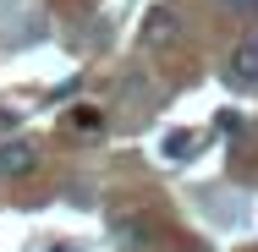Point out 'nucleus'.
I'll return each instance as SVG.
<instances>
[{
  "label": "nucleus",
  "instance_id": "1",
  "mask_svg": "<svg viewBox=\"0 0 258 252\" xmlns=\"http://www.w3.org/2000/svg\"><path fill=\"white\" fill-rule=\"evenodd\" d=\"M225 77H231V88H242V94H253V88H258V39H247V44L231 50Z\"/></svg>",
  "mask_w": 258,
  "mask_h": 252
},
{
  "label": "nucleus",
  "instance_id": "2",
  "mask_svg": "<svg viewBox=\"0 0 258 252\" xmlns=\"http://www.w3.org/2000/svg\"><path fill=\"white\" fill-rule=\"evenodd\" d=\"M33 164H39V153H33V143H22V137L0 143V176H6V181H22V176H28Z\"/></svg>",
  "mask_w": 258,
  "mask_h": 252
},
{
  "label": "nucleus",
  "instance_id": "3",
  "mask_svg": "<svg viewBox=\"0 0 258 252\" xmlns=\"http://www.w3.org/2000/svg\"><path fill=\"white\" fill-rule=\"evenodd\" d=\"M66 126H72L77 137H99V132H104V115H99V110H88V104H77V110L66 115Z\"/></svg>",
  "mask_w": 258,
  "mask_h": 252
},
{
  "label": "nucleus",
  "instance_id": "4",
  "mask_svg": "<svg viewBox=\"0 0 258 252\" xmlns=\"http://www.w3.org/2000/svg\"><path fill=\"white\" fill-rule=\"evenodd\" d=\"M115 241H121V252H143V241H149V219H121Z\"/></svg>",
  "mask_w": 258,
  "mask_h": 252
},
{
  "label": "nucleus",
  "instance_id": "5",
  "mask_svg": "<svg viewBox=\"0 0 258 252\" xmlns=\"http://www.w3.org/2000/svg\"><path fill=\"white\" fill-rule=\"evenodd\" d=\"M192 148H198L192 132H165V137H159V153H165V159H187Z\"/></svg>",
  "mask_w": 258,
  "mask_h": 252
},
{
  "label": "nucleus",
  "instance_id": "6",
  "mask_svg": "<svg viewBox=\"0 0 258 252\" xmlns=\"http://www.w3.org/2000/svg\"><path fill=\"white\" fill-rule=\"evenodd\" d=\"M165 33H176V17L170 11H149V44H159Z\"/></svg>",
  "mask_w": 258,
  "mask_h": 252
},
{
  "label": "nucleus",
  "instance_id": "7",
  "mask_svg": "<svg viewBox=\"0 0 258 252\" xmlns=\"http://www.w3.org/2000/svg\"><path fill=\"white\" fill-rule=\"evenodd\" d=\"M225 6H231V11H253L258 0H225Z\"/></svg>",
  "mask_w": 258,
  "mask_h": 252
},
{
  "label": "nucleus",
  "instance_id": "8",
  "mask_svg": "<svg viewBox=\"0 0 258 252\" xmlns=\"http://www.w3.org/2000/svg\"><path fill=\"white\" fill-rule=\"evenodd\" d=\"M181 252H192V247H181Z\"/></svg>",
  "mask_w": 258,
  "mask_h": 252
}]
</instances>
